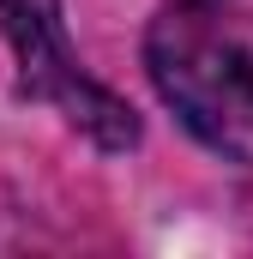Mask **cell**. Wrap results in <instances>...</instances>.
Masks as SVG:
<instances>
[{"label": "cell", "mask_w": 253, "mask_h": 259, "mask_svg": "<svg viewBox=\"0 0 253 259\" xmlns=\"http://www.w3.org/2000/svg\"><path fill=\"white\" fill-rule=\"evenodd\" d=\"M163 103L199 145L253 169V12L229 0H175L145 36Z\"/></svg>", "instance_id": "6da1fadb"}, {"label": "cell", "mask_w": 253, "mask_h": 259, "mask_svg": "<svg viewBox=\"0 0 253 259\" xmlns=\"http://www.w3.org/2000/svg\"><path fill=\"white\" fill-rule=\"evenodd\" d=\"M0 36L12 42V55L24 66V84L36 97H49L72 127H85L109 151L139 145L133 109L115 91H103L97 78H85V66L72 61L66 30H61V0H0Z\"/></svg>", "instance_id": "7a4b0ae2"}]
</instances>
